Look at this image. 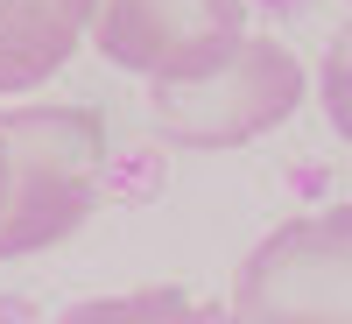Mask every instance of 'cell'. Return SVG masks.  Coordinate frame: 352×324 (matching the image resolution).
<instances>
[{
    "mask_svg": "<svg viewBox=\"0 0 352 324\" xmlns=\"http://www.w3.org/2000/svg\"><path fill=\"white\" fill-rule=\"evenodd\" d=\"M8 141V204H0V261L64 247L106 197V120L99 106H0Z\"/></svg>",
    "mask_w": 352,
    "mask_h": 324,
    "instance_id": "6da1fadb",
    "label": "cell"
},
{
    "mask_svg": "<svg viewBox=\"0 0 352 324\" xmlns=\"http://www.w3.org/2000/svg\"><path fill=\"white\" fill-rule=\"evenodd\" d=\"M303 92H310L303 56L289 43L247 28V43L226 64L197 71V78H155L148 106H155V127L176 149H247V141L275 134L303 106Z\"/></svg>",
    "mask_w": 352,
    "mask_h": 324,
    "instance_id": "7a4b0ae2",
    "label": "cell"
},
{
    "mask_svg": "<svg viewBox=\"0 0 352 324\" xmlns=\"http://www.w3.org/2000/svg\"><path fill=\"white\" fill-rule=\"evenodd\" d=\"M240 324H352V204L282 219L232 268Z\"/></svg>",
    "mask_w": 352,
    "mask_h": 324,
    "instance_id": "3957f363",
    "label": "cell"
},
{
    "mask_svg": "<svg viewBox=\"0 0 352 324\" xmlns=\"http://www.w3.org/2000/svg\"><path fill=\"white\" fill-rule=\"evenodd\" d=\"M247 43V0H99L92 50L134 78H197Z\"/></svg>",
    "mask_w": 352,
    "mask_h": 324,
    "instance_id": "277c9868",
    "label": "cell"
},
{
    "mask_svg": "<svg viewBox=\"0 0 352 324\" xmlns=\"http://www.w3.org/2000/svg\"><path fill=\"white\" fill-rule=\"evenodd\" d=\"M99 0H0V99L43 92L92 43Z\"/></svg>",
    "mask_w": 352,
    "mask_h": 324,
    "instance_id": "5b68a950",
    "label": "cell"
},
{
    "mask_svg": "<svg viewBox=\"0 0 352 324\" xmlns=\"http://www.w3.org/2000/svg\"><path fill=\"white\" fill-rule=\"evenodd\" d=\"M56 324H240L232 303H204L190 289H127V296H85Z\"/></svg>",
    "mask_w": 352,
    "mask_h": 324,
    "instance_id": "8992f818",
    "label": "cell"
},
{
    "mask_svg": "<svg viewBox=\"0 0 352 324\" xmlns=\"http://www.w3.org/2000/svg\"><path fill=\"white\" fill-rule=\"evenodd\" d=\"M317 106H324V120L352 141V21L331 36L324 64H317Z\"/></svg>",
    "mask_w": 352,
    "mask_h": 324,
    "instance_id": "52a82bcc",
    "label": "cell"
},
{
    "mask_svg": "<svg viewBox=\"0 0 352 324\" xmlns=\"http://www.w3.org/2000/svg\"><path fill=\"white\" fill-rule=\"evenodd\" d=\"M0 204H8V141H0Z\"/></svg>",
    "mask_w": 352,
    "mask_h": 324,
    "instance_id": "ba28073f",
    "label": "cell"
}]
</instances>
